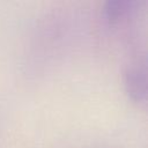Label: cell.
Wrapping results in <instances>:
<instances>
[{
	"label": "cell",
	"instance_id": "cell-1",
	"mask_svg": "<svg viewBox=\"0 0 148 148\" xmlns=\"http://www.w3.org/2000/svg\"><path fill=\"white\" fill-rule=\"evenodd\" d=\"M125 89L135 102H145L147 97V67L146 62L132 64L125 73Z\"/></svg>",
	"mask_w": 148,
	"mask_h": 148
},
{
	"label": "cell",
	"instance_id": "cell-2",
	"mask_svg": "<svg viewBox=\"0 0 148 148\" xmlns=\"http://www.w3.org/2000/svg\"><path fill=\"white\" fill-rule=\"evenodd\" d=\"M139 6L134 0H110L104 5L103 15L110 25H118L132 17Z\"/></svg>",
	"mask_w": 148,
	"mask_h": 148
}]
</instances>
